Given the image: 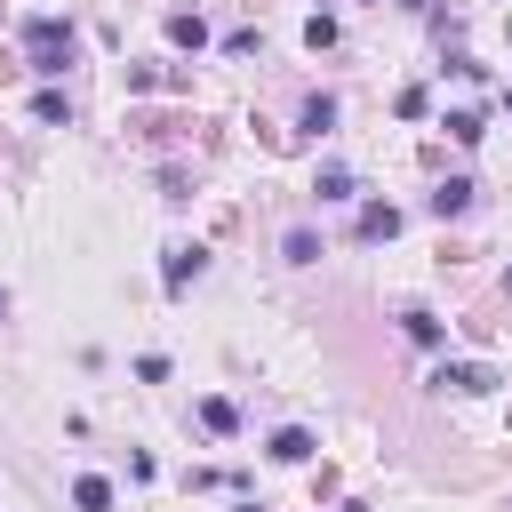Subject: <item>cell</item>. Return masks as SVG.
I'll return each instance as SVG.
<instances>
[{"instance_id": "obj_1", "label": "cell", "mask_w": 512, "mask_h": 512, "mask_svg": "<svg viewBox=\"0 0 512 512\" xmlns=\"http://www.w3.org/2000/svg\"><path fill=\"white\" fill-rule=\"evenodd\" d=\"M64 64H72V24L64 16H32V72L56 80Z\"/></svg>"}, {"instance_id": "obj_2", "label": "cell", "mask_w": 512, "mask_h": 512, "mask_svg": "<svg viewBox=\"0 0 512 512\" xmlns=\"http://www.w3.org/2000/svg\"><path fill=\"white\" fill-rule=\"evenodd\" d=\"M200 272H208V248H200V240H176V248H168V264H160V288H168V296H184Z\"/></svg>"}, {"instance_id": "obj_3", "label": "cell", "mask_w": 512, "mask_h": 512, "mask_svg": "<svg viewBox=\"0 0 512 512\" xmlns=\"http://www.w3.org/2000/svg\"><path fill=\"white\" fill-rule=\"evenodd\" d=\"M432 384H440V392H496V376H488L480 360H440Z\"/></svg>"}, {"instance_id": "obj_4", "label": "cell", "mask_w": 512, "mask_h": 512, "mask_svg": "<svg viewBox=\"0 0 512 512\" xmlns=\"http://www.w3.org/2000/svg\"><path fill=\"white\" fill-rule=\"evenodd\" d=\"M400 328H408V344H424V352H448V320H440V312L408 304V312H400Z\"/></svg>"}, {"instance_id": "obj_5", "label": "cell", "mask_w": 512, "mask_h": 512, "mask_svg": "<svg viewBox=\"0 0 512 512\" xmlns=\"http://www.w3.org/2000/svg\"><path fill=\"white\" fill-rule=\"evenodd\" d=\"M264 456H272V464H312V432H304V424H280Z\"/></svg>"}, {"instance_id": "obj_6", "label": "cell", "mask_w": 512, "mask_h": 512, "mask_svg": "<svg viewBox=\"0 0 512 512\" xmlns=\"http://www.w3.org/2000/svg\"><path fill=\"white\" fill-rule=\"evenodd\" d=\"M472 192H480L472 176H448V184L432 192V216H440V224H448V216H464V208H472Z\"/></svg>"}, {"instance_id": "obj_7", "label": "cell", "mask_w": 512, "mask_h": 512, "mask_svg": "<svg viewBox=\"0 0 512 512\" xmlns=\"http://www.w3.org/2000/svg\"><path fill=\"white\" fill-rule=\"evenodd\" d=\"M200 432H216V440H232V432H240V408H232L224 392H208V400H200Z\"/></svg>"}, {"instance_id": "obj_8", "label": "cell", "mask_w": 512, "mask_h": 512, "mask_svg": "<svg viewBox=\"0 0 512 512\" xmlns=\"http://www.w3.org/2000/svg\"><path fill=\"white\" fill-rule=\"evenodd\" d=\"M392 232H400V208L392 200H368L360 208V240H392Z\"/></svg>"}, {"instance_id": "obj_9", "label": "cell", "mask_w": 512, "mask_h": 512, "mask_svg": "<svg viewBox=\"0 0 512 512\" xmlns=\"http://www.w3.org/2000/svg\"><path fill=\"white\" fill-rule=\"evenodd\" d=\"M280 256H288V264H320V232H312V224H288V232H280Z\"/></svg>"}, {"instance_id": "obj_10", "label": "cell", "mask_w": 512, "mask_h": 512, "mask_svg": "<svg viewBox=\"0 0 512 512\" xmlns=\"http://www.w3.org/2000/svg\"><path fill=\"white\" fill-rule=\"evenodd\" d=\"M168 40H176V48H208V24H200V8H176V16H168Z\"/></svg>"}, {"instance_id": "obj_11", "label": "cell", "mask_w": 512, "mask_h": 512, "mask_svg": "<svg viewBox=\"0 0 512 512\" xmlns=\"http://www.w3.org/2000/svg\"><path fill=\"white\" fill-rule=\"evenodd\" d=\"M296 128H304V136H328V128H336V96H304Z\"/></svg>"}, {"instance_id": "obj_12", "label": "cell", "mask_w": 512, "mask_h": 512, "mask_svg": "<svg viewBox=\"0 0 512 512\" xmlns=\"http://www.w3.org/2000/svg\"><path fill=\"white\" fill-rule=\"evenodd\" d=\"M312 200H352V168H344V160H328V168L312 176Z\"/></svg>"}, {"instance_id": "obj_13", "label": "cell", "mask_w": 512, "mask_h": 512, "mask_svg": "<svg viewBox=\"0 0 512 512\" xmlns=\"http://www.w3.org/2000/svg\"><path fill=\"white\" fill-rule=\"evenodd\" d=\"M72 504H80V512H112V480L80 472V480H72Z\"/></svg>"}, {"instance_id": "obj_14", "label": "cell", "mask_w": 512, "mask_h": 512, "mask_svg": "<svg viewBox=\"0 0 512 512\" xmlns=\"http://www.w3.org/2000/svg\"><path fill=\"white\" fill-rule=\"evenodd\" d=\"M32 120H48V128H72V96L40 88V96H32Z\"/></svg>"}, {"instance_id": "obj_15", "label": "cell", "mask_w": 512, "mask_h": 512, "mask_svg": "<svg viewBox=\"0 0 512 512\" xmlns=\"http://www.w3.org/2000/svg\"><path fill=\"white\" fill-rule=\"evenodd\" d=\"M440 128H448L456 144H480V136H488V128H480V112H464V104H456V112H440Z\"/></svg>"}, {"instance_id": "obj_16", "label": "cell", "mask_w": 512, "mask_h": 512, "mask_svg": "<svg viewBox=\"0 0 512 512\" xmlns=\"http://www.w3.org/2000/svg\"><path fill=\"white\" fill-rule=\"evenodd\" d=\"M304 40L312 48H336V16H304Z\"/></svg>"}, {"instance_id": "obj_17", "label": "cell", "mask_w": 512, "mask_h": 512, "mask_svg": "<svg viewBox=\"0 0 512 512\" xmlns=\"http://www.w3.org/2000/svg\"><path fill=\"white\" fill-rule=\"evenodd\" d=\"M400 8H432V0H400Z\"/></svg>"}, {"instance_id": "obj_18", "label": "cell", "mask_w": 512, "mask_h": 512, "mask_svg": "<svg viewBox=\"0 0 512 512\" xmlns=\"http://www.w3.org/2000/svg\"><path fill=\"white\" fill-rule=\"evenodd\" d=\"M0 320H8V288H0Z\"/></svg>"}, {"instance_id": "obj_19", "label": "cell", "mask_w": 512, "mask_h": 512, "mask_svg": "<svg viewBox=\"0 0 512 512\" xmlns=\"http://www.w3.org/2000/svg\"><path fill=\"white\" fill-rule=\"evenodd\" d=\"M240 512H264V504H240Z\"/></svg>"}, {"instance_id": "obj_20", "label": "cell", "mask_w": 512, "mask_h": 512, "mask_svg": "<svg viewBox=\"0 0 512 512\" xmlns=\"http://www.w3.org/2000/svg\"><path fill=\"white\" fill-rule=\"evenodd\" d=\"M504 296H512V272H504Z\"/></svg>"}, {"instance_id": "obj_21", "label": "cell", "mask_w": 512, "mask_h": 512, "mask_svg": "<svg viewBox=\"0 0 512 512\" xmlns=\"http://www.w3.org/2000/svg\"><path fill=\"white\" fill-rule=\"evenodd\" d=\"M344 512H360V504H344Z\"/></svg>"}, {"instance_id": "obj_22", "label": "cell", "mask_w": 512, "mask_h": 512, "mask_svg": "<svg viewBox=\"0 0 512 512\" xmlns=\"http://www.w3.org/2000/svg\"><path fill=\"white\" fill-rule=\"evenodd\" d=\"M504 512H512V504H504Z\"/></svg>"}]
</instances>
